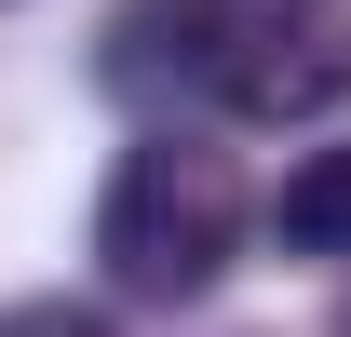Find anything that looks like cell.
I'll use <instances>...</instances> for the list:
<instances>
[{"label": "cell", "mask_w": 351, "mask_h": 337, "mask_svg": "<svg viewBox=\"0 0 351 337\" xmlns=\"http://www.w3.org/2000/svg\"><path fill=\"white\" fill-rule=\"evenodd\" d=\"M338 82H351V54L311 27L298 0H217V68H203V95H217L230 122H311Z\"/></svg>", "instance_id": "2"}, {"label": "cell", "mask_w": 351, "mask_h": 337, "mask_svg": "<svg viewBox=\"0 0 351 337\" xmlns=\"http://www.w3.org/2000/svg\"><path fill=\"white\" fill-rule=\"evenodd\" d=\"M270 243L284 256H351V149H311L270 189Z\"/></svg>", "instance_id": "4"}, {"label": "cell", "mask_w": 351, "mask_h": 337, "mask_svg": "<svg viewBox=\"0 0 351 337\" xmlns=\"http://www.w3.org/2000/svg\"><path fill=\"white\" fill-rule=\"evenodd\" d=\"M243 256V175H230L217 135H135L108 189H95V270L135 297V310H189L217 297V270Z\"/></svg>", "instance_id": "1"}, {"label": "cell", "mask_w": 351, "mask_h": 337, "mask_svg": "<svg viewBox=\"0 0 351 337\" xmlns=\"http://www.w3.org/2000/svg\"><path fill=\"white\" fill-rule=\"evenodd\" d=\"M0 337H108V310H82V297H14Z\"/></svg>", "instance_id": "5"}, {"label": "cell", "mask_w": 351, "mask_h": 337, "mask_svg": "<svg viewBox=\"0 0 351 337\" xmlns=\"http://www.w3.org/2000/svg\"><path fill=\"white\" fill-rule=\"evenodd\" d=\"M203 68H217V0H122L108 14V54H95V82L135 95V108L203 95Z\"/></svg>", "instance_id": "3"}, {"label": "cell", "mask_w": 351, "mask_h": 337, "mask_svg": "<svg viewBox=\"0 0 351 337\" xmlns=\"http://www.w3.org/2000/svg\"><path fill=\"white\" fill-rule=\"evenodd\" d=\"M338 337H351V310H338Z\"/></svg>", "instance_id": "6"}]
</instances>
